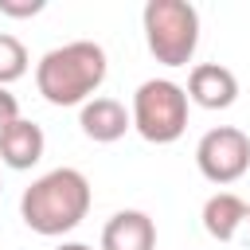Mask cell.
Masks as SVG:
<instances>
[{
	"instance_id": "cell-6",
	"label": "cell",
	"mask_w": 250,
	"mask_h": 250,
	"mask_svg": "<svg viewBox=\"0 0 250 250\" xmlns=\"http://www.w3.org/2000/svg\"><path fill=\"white\" fill-rule=\"evenodd\" d=\"M234 98H238L234 70H227L219 62L191 66V74H188V102H195L203 109H227V105H234Z\"/></svg>"
},
{
	"instance_id": "cell-4",
	"label": "cell",
	"mask_w": 250,
	"mask_h": 250,
	"mask_svg": "<svg viewBox=\"0 0 250 250\" xmlns=\"http://www.w3.org/2000/svg\"><path fill=\"white\" fill-rule=\"evenodd\" d=\"M133 129L148 145H172L188 129V90L172 78H148L133 94Z\"/></svg>"
},
{
	"instance_id": "cell-13",
	"label": "cell",
	"mask_w": 250,
	"mask_h": 250,
	"mask_svg": "<svg viewBox=\"0 0 250 250\" xmlns=\"http://www.w3.org/2000/svg\"><path fill=\"white\" fill-rule=\"evenodd\" d=\"M12 121H20V102H16V94H8V86H0V133Z\"/></svg>"
},
{
	"instance_id": "cell-14",
	"label": "cell",
	"mask_w": 250,
	"mask_h": 250,
	"mask_svg": "<svg viewBox=\"0 0 250 250\" xmlns=\"http://www.w3.org/2000/svg\"><path fill=\"white\" fill-rule=\"evenodd\" d=\"M55 250H94V246H86V242H62V246H55Z\"/></svg>"
},
{
	"instance_id": "cell-10",
	"label": "cell",
	"mask_w": 250,
	"mask_h": 250,
	"mask_svg": "<svg viewBox=\"0 0 250 250\" xmlns=\"http://www.w3.org/2000/svg\"><path fill=\"white\" fill-rule=\"evenodd\" d=\"M246 211H250V203H242L234 191H215L203 203V230L215 242H230L238 234V227L246 223Z\"/></svg>"
},
{
	"instance_id": "cell-11",
	"label": "cell",
	"mask_w": 250,
	"mask_h": 250,
	"mask_svg": "<svg viewBox=\"0 0 250 250\" xmlns=\"http://www.w3.org/2000/svg\"><path fill=\"white\" fill-rule=\"evenodd\" d=\"M23 74H27V47H23L16 35L0 31V86L16 82V78H23Z\"/></svg>"
},
{
	"instance_id": "cell-12",
	"label": "cell",
	"mask_w": 250,
	"mask_h": 250,
	"mask_svg": "<svg viewBox=\"0 0 250 250\" xmlns=\"http://www.w3.org/2000/svg\"><path fill=\"white\" fill-rule=\"evenodd\" d=\"M35 12H43V0H0V16H12V20H23Z\"/></svg>"
},
{
	"instance_id": "cell-3",
	"label": "cell",
	"mask_w": 250,
	"mask_h": 250,
	"mask_svg": "<svg viewBox=\"0 0 250 250\" xmlns=\"http://www.w3.org/2000/svg\"><path fill=\"white\" fill-rule=\"evenodd\" d=\"M145 43L156 62L188 66L199 47V12L188 0H148L145 4Z\"/></svg>"
},
{
	"instance_id": "cell-1",
	"label": "cell",
	"mask_w": 250,
	"mask_h": 250,
	"mask_svg": "<svg viewBox=\"0 0 250 250\" xmlns=\"http://www.w3.org/2000/svg\"><path fill=\"white\" fill-rule=\"evenodd\" d=\"M90 180L78 168H51L47 176H39L23 195H20V215L35 234H66L74 230L86 211H90Z\"/></svg>"
},
{
	"instance_id": "cell-2",
	"label": "cell",
	"mask_w": 250,
	"mask_h": 250,
	"mask_svg": "<svg viewBox=\"0 0 250 250\" xmlns=\"http://www.w3.org/2000/svg\"><path fill=\"white\" fill-rule=\"evenodd\" d=\"M105 51L94 39H74L51 47L35 66V86L51 105H86L90 94L105 82Z\"/></svg>"
},
{
	"instance_id": "cell-7",
	"label": "cell",
	"mask_w": 250,
	"mask_h": 250,
	"mask_svg": "<svg viewBox=\"0 0 250 250\" xmlns=\"http://www.w3.org/2000/svg\"><path fill=\"white\" fill-rule=\"evenodd\" d=\"M43 148H47V137H43V129H39L35 121H27V117L12 121V125L0 133V160H4L8 168H16V172L35 168V164L43 160Z\"/></svg>"
},
{
	"instance_id": "cell-8",
	"label": "cell",
	"mask_w": 250,
	"mask_h": 250,
	"mask_svg": "<svg viewBox=\"0 0 250 250\" xmlns=\"http://www.w3.org/2000/svg\"><path fill=\"white\" fill-rule=\"evenodd\" d=\"M78 125H82V133L90 141L109 145V141H121L125 137V129L133 125V113H125V105L117 98H94V102L82 105Z\"/></svg>"
},
{
	"instance_id": "cell-5",
	"label": "cell",
	"mask_w": 250,
	"mask_h": 250,
	"mask_svg": "<svg viewBox=\"0 0 250 250\" xmlns=\"http://www.w3.org/2000/svg\"><path fill=\"white\" fill-rule=\"evenodd\" d=\"M195 164H199L203 180H211V184H234L250 168V137L242 129H234V125H219V129H211V133L199 137Z\"/></svg>"
},
{
	"instance_id": "cell-9",
	"label": "cell",
	"mask_w": 250,
	"mask_h": 250,
	"mask_svg": "<svg viewBox=\"0 0 250 250\" xmlns=\"http://www.w3.org/2000/svg\"><path fill=\"white\" fill-rule=\"evenodd\" d=\"M102 250H156V223L145 211H117L102 230Z\"/></svg>"
},
{
	"instance_id": "cell-15",
	"label": "cell",
	"mask_w": 250,
	"mask_h": 250,
	"mask_svg": "<svg viewBox=\"0 0 250 250\" xmlns=\"http://www.w3.org/2000/svg\"><path fill=\"white\" fill-rule=\"evenodd\" d=\"M246 223H250V211H246Z\"/></svg>"
}]
</instances>
